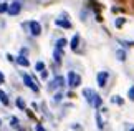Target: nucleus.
Here are the masks:
<instances>
[{
  "label": "nucleus",
  "mask_w": 134,
  "mask_h": 131,
  "mask_svg": "<svg viewBox=\"0 0 134 131\" xmlns=\"http://www.w3.org/2000/svg\"><path fill=\"white\" fill-rule=\"evenodd\" d=\"M80 85H81V76L78 73H75V71H70L68 73V86L70 88H76Z\"/></svg>",
  "instance_id": "1"
},
{
  "label": "nucleus",
  "mask_w": 134,
  "mask_h": 131,
  "mask_svg": "<svg viewBox=\"0 0 134 131\" xmlns=\"http://www.w3.org/2000/svg\"><path fill=\"white\" fill-rule=\"evenodd\" d=\"M23 83H25V86H28L32 91H35V93H38L40 91V88H38V85L33 81V78L28 75V73H23Z\"/></svg>",
  "instance_id": "2"
},
{
  "label": "nucleus",
  "mask_w": 134,
  "mask_h": 131,
  "mask_svg": "<svg viewBox=\"0 0 134 131\" xmlns=\"http://www.w3.org/2000/svg\"><path fill=\"white\" fill-rule=\"evenodd\" d=\"M83 95L86 98V101H88L90 104H93V106H94V103H96V98L99 96L98 93H94V90H91V88H85V90H83Z\"/></svg>",
  "instance_id": "3"
},
{
  "label": "nucleus",
  "mask_w": 134,
  "mask_h": 131,
  "mask_svg": "<svg viewBox=\"0 0 134 131\" xmlns=\"http://www.w3.org/2000/svg\"><path fill=\"white\" fill-rule=\"evenodd\" d=\"M65 86V78L63 76H56L51 83H48V91H53L56 88H63Z\"/></svg>",
  "instance_id": "4"
},
{
  "label": "nucleus",
  "mask_w": 134,
  "mask_h": 131,
  "mask_svg": "<svg viewBox=\"0 0 134 131\" xmlns=\"http://www.w3.org/2000/svg\"><path fill=\"white\" fill-rule=\"evenodd\" d=\"M20 10H22V3H20V2H13V3H10V5H8L7 13L10 15V17H15V15H18V13H20Z\"/></svg>",
  "instance_id": "5"
},
{
  "label": "nucleus",
  "mask_w": 134,
  "mask_h": 131,
  "mask_svg": "<svg viewBox=\"0 0 134 131\" xmlns=\"http://www.w3.org/2000/svg\"><path fill=\"white\" fill-rule=\"evenodd\" d=\"M28 27H30V32H32V35L35 36H38L40 33H42V25H40L38 22H28Z\"/></svg>",
  "instance_id": "6"
},
{
  "label": "nucleus",
  "mask_w": 134,
  "mask_h": 131,
  "mask_svg": "<svg viewBox=\"0 0 134 131\" xmlns=\"http://www.w3.org/2000/svg\"><path fill=\"white\" fill-rule=\"evenodd\" d=\"M108 71H99L98 73V76H96V80H98V85L99 86H104L106 85V81H108Z\"/></svg>",
  "instance_id": "7"
},
{
  "label": "nucleus",
  "mask_w": 134,
  "mask_h": 131,
  "mask_svg": "<svg viewBox=\"0 0 134 131\" xmlns=\"http://www.w3.org/2000/svg\"><path fill=\"white\" fill-rule=\"evenodd\" d=\"M55 23L58 25V27H63V28H71V22H70V20H66L65 17L63 18H56Z\"/></svg>",
  "instance_id": "8"
},
{
  "label": "nucleus",
  "mask_w": 134,
  "mask_h": 131,
  "mask_svg": "<svg viewBox=\"0 0 134 131\" xmlns=\"http://www.w3.org/2000/svg\"><path fill=\"white\" fill-rule=\"evenodd\" d=\"M25 55H27V50H22V55L17 58V61H18V65H22V66H28V58Z\"/></svg>",
  "instance_id": "9"
},
{
  "label": "nucleus",
  "mask_w": 134,
  "mask_h": 131,
  "mask_svg": "<svg viewBox=\"0 0 134 131\" xmlns=\"http://www.w3.org/2000/svg\"><path fill=\"white\" fill-rule=\"evenodd\" d=\"M78 45H80V36L75 35L73 38H71V50L76 51V50H78Z\"/></svg>",
  "instance_id": "10"
},
{
  "label": "nucleus",
  "mask_w": 134,
  "mask_h": 131,
  "mask_svg": "<svg viewBox=\"0 0 134 131\" xmlns=\"http://www.w3.org/2000/svg\"><path fill=\"white\" fill-rule=\"evenodd\" d=\"M0 101H2V104H5V106H8L10 101H8V96H7V93L0 90Z\"/></svg>",
  "instance_id": "11"
},
{
  "label": "nucleus",
  "mask_w": 134,
  "mask_h": 131,
  "mask_svg": "<svg viewBox=\"0 0 134 131\" xmlns=\"http://www.w3.org/2000/svg\"><path fill=\"white\" fill-rule=\"evenodd\" d=\"M61 53H63V50H61V48H55L53 56H55V61H56V63H60V61H61Z\"/></svg>",
  "instance_id": "12"
},
{
  "label": "nucleus",
  "mask_w": 134,
  "mask_h": 131,
  "mask_svg": "<svg viewBox=\"0 0 134 131\" xmlns=\"http://www.w3.org/2000/svg\"><path fill=\"white\" fill-rule=\"evenodd\" d=\"M116 56H118V60H119V61H124L126 60V51L124 50H118L116 51Z\"/></svg>",
  "instance_id": "13"
},
{
  "label": "nucleus",
  "mask_w": 134,
  "mask_h": 131,
  "mask_svg": "<svg viewBox=\"0 0 134 131\" xmlns=\"http://www.w3.org/2000/svg\"><path fill=\"white\" fill-rule=\"evenodd\" d=\"M35 70H37V71H45V63H43V61H37Z\"/></svg>",
  "instance_id": "14"
},
{
  "label": "nucleus",
  "mask_w": 134,
  "mask_h": 131,
  "mask_svg": "<svg viewBox=\"0 0 134 131\" xmlns=\"http://www.w3.org/2000/svg\"><path fill=\"white\" fill-rule=\"evenodd\" d=\"M65 45H66V40L65 38H60L58 41H56V48H61V50H63Z\"/></svg>",
  "instance_id": "15"
},
{
  "label": "nucleus",
  "mask_w": 134,
  "mask_h": 131,
  "mask_svg": "<svg viewBox=\"0 0 134 131\" xmlns=\"http://www.w3.org/2000/svg\"><path fill=\"white\" fill-rule=\"evenodd\" d=\"M111 101L114 103V104H122V103H124V101H122V98H119V96H113Z\"/></svg>",
  "instance_id": "16"
},
{
  "label": "nucleus",
  "mask_w": 134,
  "mask_h": 131,
  "mask_svg": "<svg viewBox=\"0 0 134 131\" xmlns=\"http://www.w3.org/2000/svg\"><path fill=\"white\" fill-rule=\"evenodd\" d=\"M8 5H10V3H0V13L7 12V10H8Z\"/></svg>",
  "instance_id": "17"
},
{
  "label": "nucleus",
  "mask_w": 134,
  "mask_h": 131,
  "mask_svg": "<svg viewBox=\"0 0 134 131\" xmlns=\"http://www.w3.org/2000/svg\"><path fill=\"white\" fill-rule=\"evenodd\" d=\"M127 96H129L131 101H134V86H131V88H129V91H127Z\"/></svg>",
  "instance_id": "18"
},
{
  "label": "nucleus",
  "mask_w": 134,
  "mask_h": 131,
  "mask_svg": "<svg viewBox=\"0 0 134 131\" xmlns=\"http://www.w3.org/2000/svg\"><path fill=\"white\" fill-rule=\"evenodd\" d=\"M17 106H18L20 109H25V103H23V99H22V98H18V99H17Z\"/></svg>",
  "instance_id": "19"
},
{
  "label": "nucleus",
  "mask_w": 134,
  "mask_h": 131,
  "mask_svg": "<svg viewBox=\"0 0 134 131\" xmlns=\"http://www.w3.org/2000/svg\"><path fill=\"white\" fill-rule=\"evenodd\" d=\"M96 121H98V128L101 129V128H103V121H101V116H99V113L96 114Z\"/></svg>",
  "instance_id": "20"
},
{
  "label": "nucleus",
  "mask_w": 134,
  "mask_h": 131,
  "mask_svg": "<svg viewBox=\"0 0 134 131\" xmlns=\"http://www.w3.org/2000/svg\"><path fill=\"white\" fill-rule=\"evenodd\" d=\"M12 126H13V128H17V129H20V128H18V119L15 118V116L12 118Z\"/></svg>",
  "instance_id": "21"
},
{
  "label": "nucleus",
  "mask_w": 134,
  "mask_h": 131,
  "mask_svg": "<svg viewBox=\"0 0 134 131\" xmlns=\"http://www.w3.org/2000/svg\"><path fill=\"white\" fill-rule=\"evenodd\" d=\"M122 23H124V18H119V20H116V27H121Z\"/></svg>",
  "instance_id": "22"
},
{
  "label": "nucleus",
  "mask_w": 134,
  "mask_h": 131,
  "mask_svg": "<svg viewBox=\"0 0 134 131\" xmlns=\"http://www.w3.org/2000/svg\"><path fill=\"white\" fill-rule=\"evenodd\" d=\"M3 83H5V76H3V73L0 71V85H3Z\"/></svg>",
  "instance_id": "23"
},
{
  "label": "nucleus",
  "mask_w": 134,
  "mask_h": 131,
  "mask_svg": "<svg viewBox=\"0 0 134 131\" xmlns=\"http://www.w3.org/2000/svg\"><path fill=\"white\" fill-rule=\"evenodd\" d=\"M37 131H45V129H43L42 124H37Z\"/></svg>",
  "instance_id": "24"
},
{
  "label": "nucleus",
  "mask_w": 134,
  "mask_h": 131,
  "mask_svg": "<svg viewBox=\"0 0 134 131\" xmlns=\"http://www.w3.org/2000/svg\"><path fill=\"white\" fill-rule=\"evenodd\" d=\"M0 124H2V119H0Z\"/></svg>",
  "instance_id": "25"
},
{
  "label": "nucleus",
  "mask_w": 134,
  "mask_h": 131,
  "mask_svg": "<svg viewBox=\"0 0 134 131\" xmlns=\"http://www.w3.org/2000/svg\"><path fill=\"white\" fill-rule=\"evenodd\" d=\"M131 131H134V128H132V129H131Z\"/></svg>",
  "instance_id": "26"
}]
</instances>
